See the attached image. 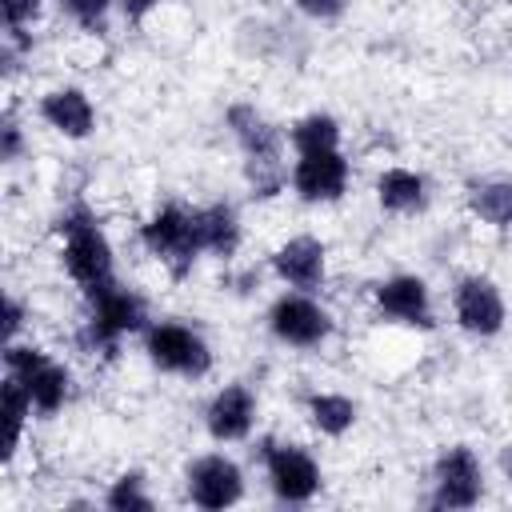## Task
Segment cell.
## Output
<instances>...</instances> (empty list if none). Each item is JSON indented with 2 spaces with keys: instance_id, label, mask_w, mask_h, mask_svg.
<instances>
[{
  "instance_id": "6da1fadb",
  "label": "cell",
  "mask_w": 512,
  "mask_h": 512,
  "mask_svg": "<svg viewBox=\"0 0 512 512\" xmlns=\"http://www.w3.org/2000/svg\"><path fill=\"white\" fill-rule=\"evenodd\" d=\"M224 124L232 140L240 144L244 156V180L256 200H276L288 188V164H284V144L288 132H280L256 104H232L224 112Z\"/></svg>"
},
{
  "instance_id": "7a4b0ae2",
  "label": "cell",
  "mask_w": 512,
  "mask_h": 512,
  "mask_svg": "<svg viewBox=\"0 0 512 512\" xmlns=\"http://www.w3.org/2000/svg\"><path fill=\"white\" fill-rule=\"evenodd\" d=\"M56 232H60V268L80 292H92L116 280V248L88 204L64 208L56 216Z\"/></svg>"
},
{
  "instance_id": "3957f363",
  "label": "cell",
  "mask_w": 512,
  "mask_h": 512,
  "mask_svg": "<svg viewBox=\"0 0 512 512\" xmlns=\"http://www.w3.org/2000/svg\"><path fill=\"white\" fill-rule=\"evenodd\" d=\"M84 296H88V312H84V324L76 332V344L88 356H112L128 336H144V328L152 324L144 296L124 288L120 280L92 288Z\"/></svg>"
},
{
  "instance_id": "277c9868",
  "label": "cell",
  "mask_w": 512,
  "mask_h": 512,
  "mask_svg": "<svg viewBox=\"0 0 512 512\" xmlns=\"http://www.w3.org/2000/svg\"><path fill=\"white\" fill-rule=\"evenodd\" d=\"M4 376H16L32 396L36 416H56L72 400V372L40 344L8 340L4 344Z\"/></svg>"
},
{
  "instance_id": "5b68a950",
  "label": "cell",
  "mask_w": 512,
  "mask_h": 512,
  "mask_svg": "<svg viewBox=\"0 0 512 512\" xmlns=\"http://www.w3.org/2000/svg\"><path fill=\"white\" fill-rule=\"evenodd\" d=\"M144 356L156 372L180 380H204L212 372V344L184 320H152L144 328Z\"/></svg>"
},
{
  "instance_id": "8992f818",
  "label": "cell",
  "mask_w": 512,
  "mask_h": 512,
  "mask_svg": "<svg viewBox=\"0 0 512 512\" xmlns=\"http://www.w3.org/2000/svg\"><path fill=\"white\" fill-rule=\"evenodd\" d=\"M140 244L152 260H160L176 280H184L192 272V264L204 256L200 240H196V224H192V208L184 204H160L156 212H148V220L140 224Z\"/></svg>"
},
{
  "instance_id": "52a82bcc",
  "label": "cell",
  "mask_w": 512,
  "mask_h": 512,
  "mask_svg": "<svg viewBox=\"0 0 512 512\" xmlns=\"http://www.w3.org/2000/svg\"><path fill=\"white\" fill-rule=\"evenodd\" d=\"M268 332L272 340H280L284 348H320L328 344V336L336 332L332 312L316 300V292H300V288H284L272 304H268Z\"/></svg>"
},
{
  "instance_id": "ba28073f",
  "label": "cell",
  "mask_w": 512,
  "mask_h": 512,
  "mask_svg": "<svg viewBox=\"0 0 512 512\" xmlns=\"http://www.w3.org/2000/svg\"><path fill=\"white\" fill-rule=\"evenodd\" d=\"M260 460H264V476H268V488L280 504H312L324 488V472H320V460L304 448V444H292V440H264L260 444Z\"/></svg>"
},
{
  "instance_id": "9c48e42d",
  "label": "cell",
  "mask_w": 512,
  "mask_h": 512,
  "mask_svg": "<svg viewBox=\"0 0 512 512\" xmlns=\"http://www.w3.org/2000/svg\"><path fill=\"white\" fill-rule=\"evenodd\" d=\"M484 500V464L476 456V448L468 444H448L440 448V456L432 460V508H476Z\"/></svg>"
},
{
  "instance_id": "30bf717a",
  "label": "cell",
  "mask_w": 512,
  "mask_h": 512,
  "mask_svg": "<svg viewBox=\"0 0 512 512\" xmlns=\"http://www.w3.org/2000/svg\"><path fill=\"white\" fill-rule=\"evenodd\" d=\"M452 320L460 332L476 336V340H492L504 332L508 324V300L500 292V284L484 272H468L456 280L452 288Z\"/></svg>"
},
{
  "instance_id": "8fae6325",
  "label": "cell",
  "mask_w": 512,
  "mask_h": 512,
  "mask_svg": "<svg viewBox=\"0 0 512 512\" xmlns=\"http://www.w3.org/2000/svg\"><path fill=\"white\" fill-rule=\"evenodd\" d=\"M184 492L204 512H224L244 500V468L228 452H200L184 468Z\"/></svg>"
},
{
  "instance_id": "7c38bea8",
  "label": "cell",
  "mask_w": 512,
  "mask_h": 512,
  "mask_svg": "<svg viewBox=\"0 0 512 512\" xmlns=\"http://www.w3.org/2000/svg\"><path fill=\"white\" fill-rule=\"evenodd\" d=\"M348 184H352V164L340 148L304 152L292 160V172H288V188L304 204H336V200H344Z\"/></svg>"
},
{
  "instance_id": "4fadbf2b",
  "label": "cell",
  "mask_w": 512,
  "mask_h": 512,
  "mask_svg": "<svg viewBox=\"0 0 512 512\" xmlns=\"http://www.w3.org/2000/svg\"><path fill=\"white\" fill-rule=\"evenodd\" d=\"M372 304L384 320L404 328H436V304L432 288L416 272H392L372 288Z\"/></svg>"
},
{
  "instance_id": "5bb4252c",
  "label": "cell",
  "mask_w": 512,
  "mask_h": 512,
  "mask_svg": "<svg viewBox=\"0 0 512 512\" xmlns=\"http://www.w3.org/2000/svg\"><path fill=\"white\" fill-rule=\"evenodd\" d=\"M256 412H260L256 392H252L248 384L232 380V384L216 388L212 400L204 404V428H208V436H212L216 444H240V440L252 436Z\"/></svg>"
},
{
  "instance_id": "9a60e30c",
  "label": "cell",
  "mask_w": 512,
  "mask_h": 512,
  "mask_svg": "<svg viewBox=\"0 0 512 512\" xmlns=\"http://www.w3.org/2000/svg\"><path fill=\"white\" fill-rule=\"evenodd\" d=\"M272 272L284 288H300V292H320L328 280V244L320 236H288L276 252H272Z\"/></svg>"
},
{
  "instance_id": "2e32d148",
  "label": "cell",
  "mask_w": 512,
  "mask_h": 512,
  "mask_svg": "<svg viewBox=\"0 0 512 512\" xmlns=\"http://www.w3.org/2000/svg\"><path fill=\"white\" fill-rule=\"evenodd\" d=\"M36 116L64 140H88L96 132V104L80 84H56L40 96Z\"/></svg>"
},
{
  "instance_id": "e0dca14e",
  "label": "cell",
  "mask_w": 512,
  "mask_h": 512,
  "mask_svg": "<svg viewBox=\"0 0 512 512\" xmlns=\"http://www.w3.org/2000/svg\"><path fill=\"white\" fill-rule=\"evenodd\" d=\"M192 224H196V240H200L204 256H216V260L236 256V248L244 240V228H240V212L228 200L196 204L192 208Z\"/></svg>"
},
{
  "instance_id": "ac0fdd59",
  "label": "cell",
  "mask_w": 512,
  "mask_h": 512,
  "mask_svg": "<svg viewBox=\"0 0 512 512\" xmlns=\"http://www.w3.org/2000/svg\"><path fill=\"white\" fill-rule=\"evenodd\" d=\"M376 204L392 216H416L428 208V180L416 168L392 164L376 176Z\"/></svg>"
},
{
  "instance_id": "d6986e66",
  "label": "cell",
  "mask_w": 512,
  "mask_h": 512,
  "mask_svg": "<svg viewBox=\"0 0 512 512\" xmlns=\"http://www.w3.org/2000/svg\"><path fill=\"white\" fill-rule=\"evenodd\" d=\"M304 416H308V424H312L320 436L340 440V436H348V432L356 428L360 404H356L352 396H344V392H308V396H304Z\"/></svg>"
},
{
  "instance_id": "ffe728a7",
  "label": "cell",
  "mask_w": 512,
  "mask_h": 512,
  "mask_svg": "<svg viewBox=\"0 0 512 512\" xmlns=\"http://www.w3.org/2000/svg\"><path fill=\"white\" fill-rule=\"evenodd\" d=\"M468 212L488 224V228H512V180H500V176H488V180H472L468 192Z\"/></svg>"
},
{
  "instance_id": "44dd1931",
  "label": "cell",
  "mask_w": 512,
  "mask_h": 512,
  "mask_svg": "<svg viewBox=\"0 0 512 512\" xmlns=\"http://www.w3.org/2000/svg\"><path fill=\"white\" fill-rule=\"evenodd\" d=\"M340 140H344L340 120L332 112H320V108L304 112V116H296L288 124V144H292L296 156H304V152H332V148H340Z\"/></svg>"
},
{
  "instance_id": "7402d4cb",
  "label": "cell",
  "mask_w": 512,
  "mask_h": 512,
  "mask_svg": "<svg viewBox=\"0 0 512 512\" xmlns=\"http://www.w3.org/2000/svg\"><path fill=\"white\" fill-rule=\"evenodd\" d=\"M0 404H4V420H8V448H4V460H12L16 452H20V444H24V428H28V420H32V396L24 392V384L16 380V376H4V384H0Z\"/></svg>"
},
{
  "instance_id": "603a6c76",
  "label": "cell",
  "mask_w": 512,
  "mask_h": 512,
  "mask_svg": "<svg viewBox=\"0 0 512 512\" xmlns=\"http://www.w3.org/2000/svg\"><path fill=\"white\" fill-rule=\"evenodd\" d=\"M104 508L108 512H152L156 508V496L148 492V476L140 468L120 472L108 484V492H104Z\"/></svg>"
},
{
  "instance_id": "cb8c5ba5",
  "label": "cell",
  "mask_w": 512,
  "mask_h": 512,
  "mask_svg": "<svg viewBox=\"0 0 512 512\" xmlns=\"http://www.w3.org/2000/svg\"><path fill=\"white\" fill-rule=\"evenodd\" d=\"M60 8L72 16V24H80L84 32H104V20L112 8H120V0H60Z\"/></svg>"
},
{
  "instance_id": "d4e9b609",
  "label": "cell",
  "mask_w": 512,
  "mask_h": 512,
  "mask_svg": "<svg viewBox=\"0 0 512 512\" xmlns=\"http://www.w3.org/2000/svg\"><path fill=\"white\" fill-rule=\"evenodd\" d=\"M44 0H0V24L4 32H28L40 16Z\"/></svg>"
},
{
  "instance_id": "484cf974",
  "label": "cell",
  "mask_w": 512,
  "mask_h": 512,
  "mask_svg": "<svg viewBox=\"0 0 512 512\" xmlns=\"http://www.w3.org/2000/svg\"><path fill=\"white\" fill-rule=\"evenodd\" d=\"M20 156H24V128L12 112H4V120H0V160L16 164Z\"/></svg>"
},
{
  "instance_id": "4316f807",
  "label": "cell",
  "mask_w": 512,
  "mask_h": 512,
  "mask_svg": "<svg viewBox=\"0 0 512 512\" xmlns=\"http://www.w3.org/2000/svg\"><path fill=\"white\" fill-rule=\"evenodd\" d=\"M24 324H28V308H24L20 296L8 292V296H4V344H8V340H20Z\"/></svg>"
},
{
  "instance_id": "83f0119b",
  "label": "cell",
  "mask_w": 512,
  "mask_h": 512,
  "mask_svg": "<svg viewBox=\"0 0 512 512\" xmlns=\"http://www.w3.org/2000/svg\"><path fill=\"white\" fill-rule=\"evenodd\" d=\"M296 8L312 20H336L348 8V0H296Z\"/></svg>"
},
{
  "instance_id": "f1b7e54d",
  "label": "cell",
  "mask_w": 512,
  "mask_h": 512,
  "mask_svg": "<svg viewBox=\"0 0 512 512\" xmlns=\"http://www.w3.org/2000/svg\"><path fill=\"white\" fill-rule=\"evenodd\" d=\"M156 8H160V0H120V12H124V20H132V24L148 20Z\"/></svg>"
},
{
  "instance_id": "f546056e",
  "label": "cell",
  "mask_w": 512,
  "mask_h": 512,
  "mask_svg": "<svg viewBox=\"0 0 512 512\" xmlns=\"http://www.w3.org/2000/svg\"><path fill=\"white\" fill-rule=\"evenodd\" d=\"M500 464H504V472H508V476H512V444H508V448H504V456H500Z\"/></svg>"
}]
</instances>
